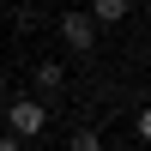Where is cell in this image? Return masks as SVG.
<instances>
[{
	"instance_id": "cell-1",
	"label": "cell",
	"mask_w": 151,
	"mask_h": 151,
	"mask_svg": "<svg viewBox=\"0 0 151 151\" xmlns=\"http://www.w3.org/2000/svg\"><path fill=\"white\" fill-rule=\"evenodd\" d=\"M6 127L18 133V139H42V127H48L42 97H6Z\"/></svg>"
},
{
	"instance_id": "cell-2",
	"label": "cell",
	"mask_w": 151,
	"mask_h": 151,
	"mask_svg": "<svg viewBox=\"0 0 151 151\" xmlns=\"http://www.w3.org/2000/svg\"><path fill=\"white\" fill-rule=\"evenodd\" d=\"M60 42H67L73 55H91L97 48V18L91 12H60Z\"/></svg>"
},
{
	"instance_id": "cell-3",
	"label": "cell",
	"mask_w": 151,
	"mask_h": 151,
	"mask_svg": "<svg viewBox=\"0 0 151 151\" xmlns=\"http://www.w3.org/2000/svg\"><path fill=\"white\" fill-rule=\"evenodd\" d=\"M30 79H36V97H55L60 85H67V67H60V60H36Z\"/></svg>"
},
{
	"instance_id": "cell-4",
	"label": "cell",
	"mask_w": 151,
	"mask_h": 151,
	"mask_svg": "<svg viewBox=\"0 0 151 151\" xmlns=\"http://www.w3.org/2000/svg\"><path fill=\"white\" fill-rule=\"evenodd\" d=\"M133 12V0H91V18H97V30H103V24H121Z\"/></svg>"
},
{
	"instance_id": "cell-5",
	"label": "cell",
	"mask_w": 151,
	"mask_h": 151,
	"mask_svg": "<svg viewBox=\"0 0 151 151\" xmlns=\"http://www.w3.org/2000/svg\"><path fill=\"white\" fill-rule=\"evenodd\" d=\"M67 151H103V133H97V127H79L67 139Z\"/></svg>"
},
{
	"instance_id": "cell-6",
	"label": "cell",
	"mask_w": 151,
	"mask_h": 151,
	"mask_svg": "<svg viewBox=\"0 0 151 151\" xmlns=\"http://www.w3.org/2000/svg\"><path fill=\"white\" fill-rule=\"evenodd\" d=\"M24 145H30V139H18V133H12V127L0 133V151H24Z\"/></svg>"
},
{
	"instance_id": "cell-7",
	"label": "cell",
	"mask_w": 151,
	"mask_h": 151,
	"mask_svg": "<svg viewBox=\"0 0 151 151\" xmlns=\"http://www.w3.org/2000/svg\"><path fill=\"white\" fill-rule=\"evenodd\" d=\"M133 121H139V139L151 145V103H145V109H139V115H133Z\"/></svg>"
},
{
	"instance_id": "cell-8",
	"label": "cell",
	"mask_w": 151,
	"mask_h": 151,
	"mask_svg": "<svg viewBox=\"0 0 151 151\" xmlns=\"http://www.w3.org/2000/svg\"><path fill=\"white\" fill-rule=\"evenodd\" d=\"M6 97H12V85H6V73H0V109H6Z\"/></svg>"
},
{
	"instance_id": "cell-9",
	"label": "cell",
	"mask_w": 151,
	"mask_h": 151,
	"mask_svg": "<svg viewBox=\"0 0 151 151\" xmlns=\"http://www.w3.org/2000/svg\"><path fill=\"white\" fill-rule=\"evenodd\" d=\"M0 133H6V109H0Z\"/></svg>"
},
{
	"instance_id": "cell-10",
	"label": "cell",
	"mask_w": 151,
	"mask_h": 151,
	"mask_svg": "<svg viewBox=\"0 0 151 151\" xmlns=\"http://www.w3.org/2000/svg\"><path fill=\"white\" fill-rule=\"evenodd\" d=\"M0 6H6V0H0Z\"/></svg>"
}]
</instances>
